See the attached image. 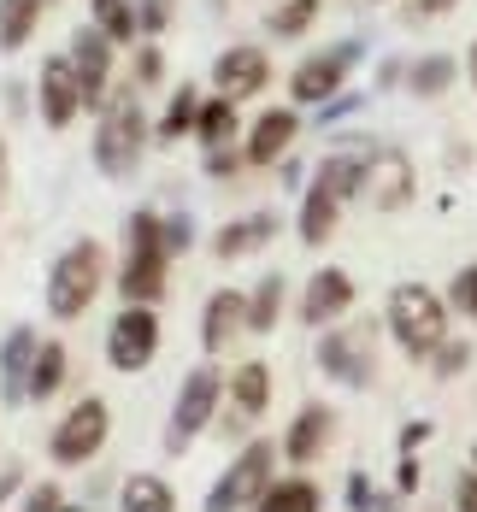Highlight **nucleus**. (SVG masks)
<instances>
[{"label":"nucleus","mask_w":477,"mask_h":512,"mask_svg":"<svg viewBox=\"0 0 477 512\" xmlns=\"http://www.w3.org/2000/svg\"><path fill=\"white\" fill-rule=\"evenodd\" d=\"M366 189V159L336 154L318 165V177L307 183V201H301V242H330L336 236V218L348 212V201Z\"/></svg>","instance_id":"obj_1"},{"label":"nucleus","mask_w":477,"mask_h":512,"mask_svg":"<svg viewBox=\"0 0 477 512\" xmlns=\"http://www.w3.org/2000/svg\"><path fill=\"white\" fill-rule=\"evenodd\" d=\"M165 265H171L165 218L159 212H130V259L118 271V295L136 301V307H154L159 295H165Z\"/></svg>","instance_id":"obj_2"},{"label":"nucleus","mask_w":477,"mask_h":512,"mask_svg":"<svg viewBox=\"0 0 477 512\" xmlns=\"http://www.w3.org/2000/svg\"><path fill=\"white\" fill-rule=\"evenodd\" d=\"M101 283H106V254H101V242H71L65 254L53 259V271H48V312L59 318V324L83 318V312L95 307Z\"/></svg>","instance_id":"obj_3"},{"label":"nucleus","mask_w":477,"mask_h":512,"mask_svg":"<svg viewBox=\"0 0 477 512\" xmlns=\"http://www.w3.org/2000/svg\"><path fill=\"white\" fill-rule=\"evenodd\" d=\"M389 330H395V342L413 359H430L448 342V307H442V295L424 289V283H401L389 295Z\"/></svg>","instance_id":"obj_4"},{"label":"nucleus","mask_w":477,"mask_h":512,"mask_svg":"<svg viewBox=\"0 0 477 512\" xmlns=\"http://www.w3.org/2000/svg\"><path fill=\"white\" fill-rule=\"evenodd\" d=\"M142 142H148V118L130 95L101 106V124H95V165L106 177H130L136 159H142Z\"/></svg>","instance_id":"obj_5"},{"label":"nucleus","mask_w":477,"mask_h":512,"mask_svg":"<svg viewBox=\"0 0 477 512\" xmlns=\"http://www.w3.org/2000/svg\"><path fill=\"white\" fill-rule=\"evenodd\" d=\"M218 395H224V377H218L212 365H195V371L183 377L177 407H171V430H165V448H171V454H183V448H189V442H195V436L212 424Z\"/></svg>","instance_id":"obj_6"},{"label":"nucleus","mask_w":477,"mask_h":512,"mask_svg":"<svg viewBox=\"0 0 477 512\" xmlns=\"http://www.w3.org/2000/svg\"><path fill=\"white\" fill-rule=\"evenodd\" d=\"M106 436H112V412H106V401H77V407H65V418L53 424V460L59 465H89L95 454L106 448Z\"/></svg>","instance_id":"obj_7"},{"label":"nucleus","mask_w":477,"mask_h":512,"mask_svg":"<svg viewBox=\"0 0 477 512\" xmlns=\"http://www.w3.org/2000/svg\"><path fill=\"white\" fill-rule=\"evenodd\" d=\"M271 442H254V448H242L236 454V465L212 483V495H207V512H248L254 501H260L265 489H271Z\"/></svg>","instance_id":"obj_8"},{"label":"nucleus","mask_w":477,"mask_h":512,"mask_svg":"<svg viewBox=\"0 0 477 512\" xmlns=\"http://www.w3.org/2000/svg\"><path fill=\"white\" fill-rule=\"evenodd\" d=\"M154 354H159V312L130 301V307L112 318V330H106V359L118 371H142Z\"/></svg>","instance_id":"obj_9"},{"label":"nucleus","mask_w":477,"mask_h":512,"mask_svg":"<svg viewBox=\"0 0 477 512\" xmlns=\"http://www.w3.org/2000/svg\"><path fill=\"white\" fill-rule=\"evenodd\" d=\"M354 59H360V42H336V48L313 53V59H301L295 65V77H289V95L295 101H330L336 89H342V77L354 71Z\"/></svg>","instance_id":"obj_10"},{"label":"nucleus","mask_w":477,"mask_h":512,"mask_svg":"<svg viewBox=\"0 0 477 512\" xmlns=\"http://www.w3.org/2000/svg\"><path fill=\"white\" fill-rule=\"evenodd\" d=\"M65 59H71V71H77L83 106H106L112 101V42H106L95 24L71 36V53H65Z\"/></svg>","instance_id":"obj_11"},{"label":"nucleus","mask_w":477,"mask_h":512,"mask_svg":"<svg viewBox=\"0 0 477 512\" xmlns=\"http://www.w3.org/2000/svg\"><path fill=\"white\" fill-rule=\"evenodd\" d=\"M318 365H324V377H336V383H366L371 377V330L366 324H348V330H330L324 342H318Z\"/></svg>","instance_id":"obj_12"},{"label":"nucleus","mask_w":477,"mask_h":512,"mask_svg":"<svg viewBox=\"0 0 477 512\" xmlns=\"http://www.w3.org/2000/svg\"><path fill=\"white\" fill-rule=\"evenodd\" d=\"M212 83H218V95L224 101H248V95H260L265 83H271V59L260 48H224L218 53V65H212Z\"/></svg>","instance_id":"obj_13"},{"label":"nucleus","mask_w":477,"mask_h":512,"mask_svg":"<svg viewBox=\"0 0 477 512\" xmlns=\"http://www.w3.org/2000/svg\"><path fill=\"white\" fill-rule=\"evenodd\" d=\"M242 330H248V295H236V289L207 295V312H201V348H207V354H224Z\"/></svg>","instance_id":"obj_14"},{"label":"nucleus","mask_w":477,"mask_h":512,"mask_svg":"<svg viewBox=\"0 0 477 512\" xmlns=\"http://www.w3.org/2000/svg\"><path fill=\"white\" fill-rule=\"evenodd\" d=\"M360 195H371V206L377 212H395V206L413 201V165L401 154H371L366 159V189Z\"/></svg>","instance_id":"obj_15"},{"label":"nucleus","mask_w":477,"mask_h":512,"mask_svg":"<svg viewBox=\"0 0 477 512\" xmlns=\"http://www.w3.org/2000/svg\"><path fill=\"white\" fill-rule=\"evenodd\" d=\"M77 112H83L77 71H71V59H65V53H53L48 65H42V118H48L53 130H65Z\"/></svg>","instance_id":"obj_16"},{"label":"nucleus","mask_w":477,"mask_h":512,"mask_svg":"<svg viewBox=\"0 0 477 512\" xmlns=\"http://www.w3.org/2000/svg\"><path fill=\"white\" fill-rule=\"evenodd\" d=\"M36 330L30 324H18V330H6V342H0V395L18 407V401H30V365H36Z\"/></svg>","instance_id":"obj_17"},{"label":"nucleus","mask_w":477,"mask_h":512,"mask_svg":"<svg viewBox=\"0 0 477 512\" xmlns=\"http://www.w3.org/2000/svg\"><path fill=\"white\" fill-rule=\"evenodd\" d=\"M295 130H301V118L289 112V106H271L254 118V130H248V142H242V159L248 165H271V159L289 154V142H295Z\"/></svg>","instance_id":"obj_18"},{"label":"nucleus","mask_w":477,"mask_h":512,"mask_svg":"<svg viewBox=\"0 0 477 512\" xmlns=\"http://www.w3.org/2000/svg\"><path fill=\"white\" fill-rule=\"evenodd\" d=\"M348 307H354V283H348V271H336V265H324L313 283H307V295H301V318H307V324H336Z\"/></svg>","instance_id":"obj_19"},{"label":"nucleus","mask_w":477,"mask_h":512,"mask_svg":"<svg viewBox=\"0 0 477 512\" xmlns=\"http://www.w3.org/2000/svg\"><path fill=\"white\" fill-rule=\"evenodd\" d=\"M324 442H330V407H301L295 424H289V436H283V460L307 465L324 454Z\"/></svg>","instance_id":"obj_20"},{"label":"nucleus","mask_w":477,"mask_h":512,"mask_svg":"<svg viewBox=\"0 0 477 512\" xmlns=\"http://www.w3.org/2000/svg\"><path fill=\"white\" fill-rule=\"evenodd\" d=\"M271 236H277V218H271V212H254V218L224 224V230L212 236V254L218 259H242V254H254V248H265Z\"/></svg>","instance_id":"obj_21"},{"label":"nucleus","mask_w":477,"mask_h":512,"mask_svg":"<svg viewBox=\"0 0 477 512\" xmlns=\"http://www.w3.org/2000/svg\"><path fill=\"white\" fill-rule=\"evenodd\" d=\"M118 512H177V495H171L165 477L136 471V477H124V489H118Z\"/></svg>","instance_id":"obj_22"},{"label":"nucleus","mask_w":477,"mask_h":512,"mask_svg":"<svg viewBox=\"0 0 477 512\" xmlns=\"http://www.w3.org/2000/svg\"><path fill=\"white\" fill-rule=\"evenodd\" d=\"M230 407L242 412V418H260V412L271 407V371H265L260 359L236 365V377H230Z\"/></svg>","instance_id":"obj_23"},{"label":"nucleus","mask_w":477,"mask_h":512,"mask_svg":"<svg viewBox=\"0 0 477 512\" xmlns=\"http://www.w3.org/2000/svg\"><path fill=\"white\" fill-rule=\"evenodd\" d=\"M195 136H201V148H230V142H236V101H224V95L201 101Z\"/></svg>","instance_id":"obj_24"},{"label":"nucleus","mask_w":477,"mask_h":512,"mask_svg":"<svg viewBox=\"0 0 477 512\" xmlns=\"http://www.w3.org/2000/svg\"><path fill=\"white\" fill-rule=\"evenodd\" d=\"M42 24V0H0V48L18 53Z\"/></svg>","instance_id":"obj_25"},{"label":"nucleus","mask_w":477,"mask_h":512,"mask_svg":"<svg viewBox=\"0 0 477 512\" xmlns=\"http://www.w3.org/2000/svg\"><path fill=\"white\" fill-rule=\"evenodd\" d=\"M65 342H42L36 348V365H30V401H53L59 383H65Z\"/></svg>","instance_id":"obj_26"},{"label":"nucleus","mask_w":477,"mask_h":512,"mask_svg":"<svg viewBox=\"0 0 477 512\" xmlns=\"http://www.w3.org/2000/svg\"><path fill=\"white\" fill-rule=\"evenodd\" d=\"M254 512H318V483H307V477L271 483L260 501H254Z\"/></svg>","instance_id":"obj_27"},{"label":"nucleus","mask_w":477,"mask_h":512,"mask_svg":"<svg viewBox=\"0 0 477 512\" xmlns=\"http://www.w3.org/2000/svg\"><path fill=\"white\" fill-rule=\"evenodd\" d=\"M95 30H101L112 48L136 42V36H142V24H136V6H130V0H95Z\"/></svg>","instance_id":"obj_28"},{"label":"nucleus","mask_w":477,"mask_h":512,"mask_svg":"<svg viewBox=\"0 0 477 512\" xmlns=\"http://www.w3.org/2000/svg\"><path fill=\"white\" fill-rule=\"evenodd\" d=\"M195 112H201V95L195 89H177L165 118H159V142H177V136H195Z\"/></svg>","instance_id":"obj_29"},{"label":"nucleus","mask_w":477,"mask_h":512,"mask_svg":"<svg viewBox=\"0 0 477 512\" xmlns=\"http://www.w3.org/2000/svg\"><path fill=\"white\" fill-rule=\"evenodd\" d=\"M283 312V277H265L260 289L248 295V330H271Z\"/></svg>","instance_id":"obj_30"},{"label":"nucleus","mask_w":477,"mask_h":512,"mask_svg":"<svg viewBox=\"0 0 477 512\" xmlns=\"http://www.w3.org/2000/svg\"><path fill=\"white\" fill-rule=\"evenodd\" d=\"M313 18H318V0H283L271 12V36H307Z\"/></svg>","instance_id":"obj_31"},{"label":"nucleus","mask_w":477,"mask_h":512,"mask_svg":"<svg viewBox=\"0 0 477 512\" xmlns=\"http://www.w3.org/2000/svg\"><path fill=\"white\" fill-rule=\"evenodd\" d=\"M448 83H454V59L448 53H430V59L413 65V95H442Z\"/></svg>","instance_id":"obj_32"},{"label":"nucleus","mask_w":477,"mask_h":512,"mask_svg":"<svg viewBox=\"0 0 477 512\" xmlns=\"http://www.w3.org/2000/svg\"><path fill=\"white\" fill-rule=\"evenodd\" d=\"M348 501H354V512H401L395 501H389V495H377V489H371L360 471L348 477Z\"/></svg>","instance_id":"obj_33"},{"label":"nucleus","mask_w":477,"mask_h":512,"mask_svg":"<svg viewBox=\"0 0 477 512\" xmlns=\"http://www.w3.org/2000/svg\"><path fill=\"white\" fill-rule=\"evenodd\" d=\"M136 24H142V36H159L171 24V0H142L136 6Z\"/></svg>","instance_id":"obj_34"},{"label":"nucleus","mask_w":477,"mask_h":512,"mask_svg":"<svg viewBox=\"0 0 477 512\" xmlns=\"http://www.w3.org/2000/svg\"><path fill=\"white\" fill-rule=\"evenodd\" d=\"M24 512H65V495H59V483H36V489L24 495Z\"/></svg>","instance_id":"obj_35"},{"label":"nucleus","mask_w":477,"mask_h":512,"mask_svg":"<svg viewBox=\"0 0 477 512\" xmlns=\"http://www.w3.org/2000/svg\"><path fill=\"white\" fill-rule=\"evenodd\" d=\"M165 77V53L148 42V48H136V83H159Z\"/></svg>","instance_id":"obj_36"},{"label":"nucleus","mask_w":477,"mask_h":512,"mask_svg":"<svg viewBox=\"0 0 477 512\" xmlns=\"http://www.w3.org/2000/svg\"><path fill=\"white\" fill-rule=\"evenodd\" d=\"M454 307L477 318V265H466V271L454 277Z\"/></svg>","instance_id":"obj_37"},{"label":"nucleus","mask_w":477,"mask_h":512,"mask_svg":"<svg viewBox=\"0 0 477 512\" xmlns=\"http://www.w3.org/2000/svg\"><path fill=\"white\" fill-rule=\"evenodd\" d=\"M436 371H442V377H454V371H466V359H472V348H466V342H442V348H436Z\"/></svg>","instance_id":"obj_38"},{"label":"nucleus","mask_w":477,"mask_h":512,"mask_svg":"<svg viewBox=\"0 0 477 512\" xmlns=\"http://www.w3.org/2000/svg\"><path fill=\"white\" fill-rule=\"evenodd\" d=\"M207 171L212 177H236V154L230 148H207Z\"/></svg>","instance_id":"obj_39"},{"label":"nucleus","mask_w":477,"mask_h":512,"mask_svg":"<svg viewBox=\"0 0 477 512\" xmlns=\"http://www.w3.org/2000/svg\"><path fill=\"white\" fill-rule=\"evenodd\" d=\"M165 248H171V254L189 248V224H183V218H165Z\"/></svg>","instance_id":"obj_40"},{"label":"nucleus","mask_w":477,"mask_h":512,"mask_svg":"<svg viewBox=\"0 0 477 512\" xmlns=\"http://www.w3.org/2000/svg\"><path fill=\"white\" fill-rule=\"evenodd\" d=\"M454 501H460V512H477V471L460 483V495H454Z\"/></svg>","instance_id":"obj_41"},{"label":"nucleus","mask_w":477,"mask_h":512,"mask_svg":"<svg viewBox=\"0 0 477 512\" xmlns=\"http://www.w3.org/2000/svg\"><path fill=\"white\" fill-rule=\"evenodd\" d=\"M424 436H430V424H407V430H401V448H407V454H413V448H419Z\"/></svg>","instance_id":"obj_42"},{"label":"nucleus","mask_w":477,"mask_h":512,"mask_svg":"<svg viewBox=\"0 0 477 512\" xmlns=\"http://www.w3.org/2000/svg\"><path fill=\"white\" fill-rule=\"evenodd\" d=\"M454 0H413V18H430V12H448Z\"/></svg>","instance_id":"obj_43"},{"label":"nucleus","mask_w":477,"mask_h":512,"mask_svg":"<svg viewBox=\"0 0 477 512\" xmlns=\"http://www.w3.org/2000/svg\"><path fill=\"white\" fill-rule=\"evenodd\" d=\"M401 489H407V495L419 489V465H413V460H401Z\"/></svg>","instance_id":"obj_44"},{"label":"nucleus","mask_w":477,"mask_h":512,"mask_svg":"<svg viewBox=\"0 0 477 512\" xmlns=\"http://www.w3.org/2000/svg\"><path fill=\"white\" fill-rule=\"evenodd\" d=\"M18 483H24V477H18V465H12V471H0V501H6V495H12Z\"/></svg>","instance_id":"obj_45"},{"label":"nucleus","mask_w":477,"mask_h":512,"mask_svg":"<svg viewBox=\"0 0 477 512\" xmlns=\"http://www.w3.org/2000/svg\"><path fill=\"white\" fill-rule=\"evenodd\" d=\"M0 206H6V142H0Z\"/></svg>","instance_id":"obj_46"},{"label":"nucleus","mask_w":477,"mask_h":512,"mask_svg":"<svg viewBox=\"0 0 477 512\" xmlns=\"http://www.w3.org/2000/svg\"><path fill=\"white\" fill-rule=\"evenodd\" d=\"M472 83H477V48H472Z\"/></svg>","instance_id":"obj_47"},{"label":"nucleus","mask_w":477,"mask_h":512,"mask_svg":"<svg viewBox=\"0 0 477 512\" xmlns=\"http://www.w3.org/2000/svg\"><path fill=\"white\" fill-rule=\"evenodd\" d=\"M472 471H477V448H472Z\"/></svg>","instance_id":"obj_48"}]
</instances>
